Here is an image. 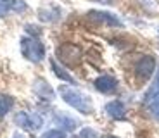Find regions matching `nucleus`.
Wrapping results in <instances>:
<instances>
[{
  "instance_id": "f03ea898",
  "label": "nucleus",
  "mask_w": 159,
  "mask_h": 138,
  "mask_svg": "<svg viewBox=\"0 0 159 138\" xmlns=\"http://www.w3.org/2000/svg\"><path fill=\"white\" fill-rule=\"evenodd\" d=\"M21 52L31 62H40L45 57V47L33 36H24L21 40Z\"/></svg>"
},
{
  "instance_id": "9d476101",
  "label": "nucleus",
  "mask_w": 159,
  "mask_h": 138,
  "mask_svg": "<svg viewBox=\"0 0 159 138\" xmlns=\"http://www.w3.org/2000/svg\"><path fill=\"white\" fill-rule=\"evenodd\" d=\"M33 90H35V93L38 95V97H42V99H54V90H52L50 87H48V83H45L43 79H36L35 85H33Z\"/></svg>"
},
{
  "instance_id": "423d86ee",
  "label": "nucleus",
  "mask_w": 159,
  "mask_h": 138,
  "mask_svg": "<svg viewBox=\"0 0 159 138\" xmlns=\"http://www.w3.org/2000/svg\"><path fill=\"white\" fill-rule=\"evenodd\" d=\"M154 71H156V59L152 55H143L135 66V73L139 76V79H142V81H147L154 74Z\"/></svg>"
},
{
  "instance_id": "1a4fd4ad",
  "label": "nucleus",
  "mask_w": 159,
  "mask_h": 138,
  "mask_svg": "<svg viewBox=\"0 0 159 138\" xmlns=\"http://www.w3.org/2000/svg\"><path fill=\"white\" fill-rule=\"evenodd\" d=\"M106 112L111 116L112 119H125V114H126V109H125L123 102H119V100H112L106 105Z\"/></svg>"
},
{
  "instance_id": "ddd939ff",
  "label": "nucleus",
  "mask_w": 159,
  "mask_h": 138,
  "mask_svg": "<svg viewBox=\"0 0 159 138\" xmlns=\"http://www.w3.org/2000/svg\"><path fill=\"white\" fill-rule=\"evenodd\" d=\"M14 107V99L11 95H0V118H5Z\"/></svg>"
},
{
  "instance_id": "9b49d317",
  "label": "nucleus",
  "mask_w": 159,
  "mask_h": 138,
  "mask_svg": "<svg viewBox=\"0 0 159 138\" xmlns=\"http://www.w3.org/2000/svg\"><path fill=\"white\" fill-rule=\"evenodd\" d=\"M50 66H52V71H54V74L57 76V78H61L62 79V81H68V83H71V85H75V78H73L71 74H69L68 71H66V69H64V67H61L59 64L56 62V59H52L50 60Z\"/></svg>"
},
{
  "instance_id": "2eb2a0df",
  "label": "nucleus",
  "mask_w": 159,
  "mask_h": 138,
  "mask_svg": "<svg viewBox=\"0 0 159 138\" xmlns=\"http://www.w3.org/2000/svg\"><path fill=\"white\" fill-rule=\"evenodd\" d=\"M42 138H66V135L61 130H48L47 133L42 135Z\"/></svg>"
},
{
  "instance_id": "dca6fc26",
  "label": "nucleus",
  "mask_w": 159,
  "mask_h": 138,
  "mask_svg": "<svg viewBox=\"0 0 159 138\" xmlns=\"http://www.w3.org/2000/svg\"><path fill=\"white\" fill-rule=\"evenodd\" d=\"M80 138H97V133L90 128H85L81 133H80Z\"/></svg>"
},
{
  "instance_id": "f8f14e48",
  "label": "nucleus",
  "mask_w": 159,
  "mask_h": 138,
  "mask_svg": "<svg viewBox=\"0 0 159 138\" xmlns=\"http://www.w3.org/2000/svg\"><path fill=\"white\" fill-rule=\"evenodd\" d=\"M2 5L9 12H24L26 11V2L24 0H0Z\"/></svg>"
},
{
  "instance_id": "a211bd4d",
  "label": "nucleus",
  "mask_w": 159,
  "mask_h": 138,
  "mask_svg": "<svg viewBox=\"0 0 159 138\" xmlns=\"http://www.w3.org/2000/svg\"><path fill=\"white\" fill-rule=\"evenodd\" d=\"M109 138H116V136H109Z\"/></svg>"
},
{
  "instance_id": "f257e3e1",
  "label": "nucleus",
  "mask_w": 159,
  "mask_h": 138,
  "mask_svg": "<svg viewBox=\"0 0 159 138\" xmlns=\"http://www.w3.org/2000/svg\"><path fill=\"white\" fill-rule=\"evenodd\" d=\"M59 93H61V97H62L64 102L68 104V105H71L73 109L80 110L81 114H92V112H93V104H92L90 97L85 95L83 91L76 90L75 87L61 85Z\"/></svg>"
},
{
  "instance_id": "20e7f679",
  "label": "nucleus",
  "mask_w": 159,
  "mask_h": 138,
  "mask_svg": "<svg viewBox=\"0 0 159 138\" xmlns=\"http://www.w3.org/2000/svg\"><path fill=\"white\" fill-rule=\"evenodd\" d=\"M17 126H21L23 130L28 131H38L43 124V119L40 118L38 114H28V112H17L14 118Z\"/></svg>"
},
{
  "instance_id": "0eeeda50",
  "label": "nucleus",
  "mask_w": 159,
  "mask_h": 138,
  "mask_svg": "<svg viewBox=\"0 0 159 138\" xmlns=\"http://www.w3.org/2000/svg\"><path fill=\"white\" fill-rule=\"evenodd\" d=\"M90 19L97 21V23H102V24H107V26H121V21L111 14V12H104V11H92L90 14Z\"/></svg>"
},
{
  "instance_id": "39448f33",
  "label": "nucleus",
  "mask_w": 159,
  "mask_h": 138,
  "mask_svg": "<svg viewBox=\"0 0 159 138\" xmlns=\"http://www.w3.org/2000/svg\"><path fill=\"white\" fill-rule=\"evenodd\" d=\"M57 57L68 66H75L81 59V50L73 43H64L57 48Z\"/></svg>"
},
{
  "instance_id": "f3484780",
  "label": "nucleus",
  "mask_w": 159,
  "mask_h": 138,
  "mask_svg": "<svg viewBox=\"0 0 159 138\" xmlns=\"http://www.w3.org/2000/svg\"><path fill=\"white\" fill-rule=\"evenodd\" d=\"M12 138H24V136H23V135H19V133H16V135H14Z\"/></svg>"
},
{
  "instance_id": "4468645a",
  "label": "nucleus",
  "mask_w": 159,
  "mask_h": 138,
  "mask_svg": "<svg viewBox=\"0 0 159 138\" xmlns=\"http://www.w3.org/2000/svg\"><path fill=\"white\" fill-rule=\"evenodd\" d=\"M56 121L57 122H61L66 130H69V131H73L76 128V119H73V118H69V116H66V114H57L56 116Z\"/></svg>"
},
{
  "instance_id": "6e6552de",
  "label": "nucleus",
  "mask_w": 159,
  "mask_h": 138,
  "mask_svg": "<svg viewBox=\"0 0 159 138\" xmlns=\"http://www.w3.org/2000/svg\"><path fill=\"white\" fill-rule=\"evenodd\" d=\"M95 88L102 93H112L118 88V81L112 76H100L95 79Z\"/></svg>"
},
{
  "instance_id": "7ed1b4c3",
  "label": "nucleus",
  "mask_w": 159,
  "mask_h": 138,
  "mask_svg": "<svg viewBox=\"0 0 159 138\" xmlns=\"http://www.w3.org/2000/svg\"><path fill=\"white\" fill-rule=\"evenodd\" d=\"M143 105L149 110V114L154 116L156 119H159V67H157V74H156L151 88L147 90V93L143 97Z\"/></svg>"
}]
</instances>
